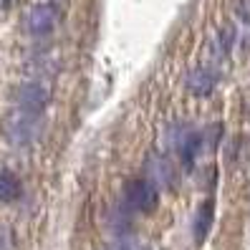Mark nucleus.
I'll return each instance as SVG.
<instances>
[{
  "label": "nucleus",
  "instance_id": "nucleus-8",
  "mask_svg": "<svg viewBox=\"0 0 250 250\" xmlns=\"http://www.w3.org/2000/svg\"><path fill=\"white\" fill-rule=\"evenodd\" d=\"M210 225H212V202H202L195 212V223H192L195 243H205V238L210 232Z\"/></svg>",
  "mask_w": 250,
  "mask_h": 250
},
{
  "label": "nucleus",
  "instance_id": "nucleus-2",
  "mask_svg": "<svg viewBox=\"0 0 250 250\" xmlns=\"http://www.w3.org/2000/svg\"><path fill=\"white\" fill-rule=\"evenodd\" d=\"M51 104V89L43 81H25L16 91V109L41 116Z\"/></svg>",
  "mask_w": 250,
  "mask_h": 250
},
{
  "label": "nucleus",
  "instance_id": "nucleus-5",
  "mask_svg": "<svg viewBox=\"0 0 250 250\" xmlns=\"http://www.w3.org/2000/svg\"><path fill=\"white\" fill-rule=\"evenodd\" d=\"M217 76H220V71H217L215 66L202 63V66H197V68H192V71L187 73L185 86H187V91L192 94V96L205 99V96H210V94L215 91V86H217Z\"/></svg>",
  "mask_w": 250,
  "mask_h": 250
},
{
  "label": "nucleus",
  "instance_id": "nucleus-11",
  "mask_svg": "<svg viewBox=\"0 0 250 250\" xmlns=\"http://www.w3.org/2000/svg\"><path fill=\"white\" fill-rule=\"evenodd\" d=\"M8 5V0H0V8H5Z\"/></svg>",
  "mask_w": 250,
  "mask_h": 250
},
{
  "label": "nucleus",
  "instance_id": "nucleus-10",
  "mask_svg": "<svg viewBox=\"0 0 250 250\" xmlns=\"http://www.w3.org/2000/svg\"><path fill=\"white\" fill-rule=\"evenodd\" d=\"M0 250H10V232L0 228Z\"/></svg>",
  "mask_w": 250,
  "mask_h": 250
},
{
  "label": "nucleus",
  "instance_id": "nucleus-6",
  "mask_svg": "<svg viewBox=\"0 0 250 250\" xmlns=\"http://www.w3.org/2000/svg\"><path fill=\"white\" fill-rule=\"evenodd\" d=\"M56 21H58V10L48 3H41V5L31 8V13H28V18H25V25H28V33L31 36L43 38L56 28Z\"/></svg>",
  "mask_w": 250,
  "mask_h": 250
},
{
  "label": "nucleus",
  "instance_id": "nucleus-3",
  "mask_svg": "<svg viewBox=\"0 0 250 250\" xmlns=\"http://www.w3.org/2000/svg\"><path fill=\"white\" fill-rule=\"evenodd\" d=\"M124 197H126V205H129L131 210L149 215V212L157 210V205H159V189L146 177H142V180H131L126 185Z\"/></svg>",
  "mask_w": 250,
  "mask_h": 250
},
{
  "label": "nucleus",
  "instance_id": "nucleus-1",
  "mask_svg": "<svg viewBox=\"0 0 250 250\" xmlns=\"http://www.w3.org/2000/svg\"><path fill=\"white\" fill-rule=\"evenodd\" d=\"M38 122H41V116L16 109L5 119V137H8V142L16 144V146H28L38 137V126H41Z\"/></svg>",
  "mask_w": 250,
  "mask_h": 250
},
{
  "label": "nucleus",
  "instance_id": "nucleus-7",
  "mask_svg": "<svg viewBox=\"0 0 250 250\" xmlns=\"http://www.w3.org/2000/svg\"><path fill=\"white\" fill-rule=\"evenodd\" d=\"M195 131H197V129L189 124V122H169L165 129H162L159 144H162V149H165V152H177V154H180Z\"/></svg>",
  "mask_w": 250,
  "mask_h": 250
},
{
  "label": "nucleus",
  "instance_id": "nucleus-9",
  "mask_svg": "<svg viewBox=\"0 0 250 250\" xmlns=\"http://www.w3.org/2000/svg\"><path fill=\"white\" fill-rule=\"evenodd\" d=\"M21 197V182L13 172L0 169V202H16Z\"/></svg>",
  "mask_w": 250,
  "mask_h": 250
},
{
  "label": "nucleus",
  "instance_id": "nucleus-4",
  "mask_svg": "<svg viewBox=\"0 0 250 250\" xmlns=\"http://www.w3.org/2000/svg\"><path fill=\"white\" fill-rule=\"evenodd\" d=\"M146 180H149L157 189H174L177 187V169L169 162L167 154H149L146 157Z\"/></svg>",
  "mask_w": 250,
  "mask_h": 250
}]
</instances>
